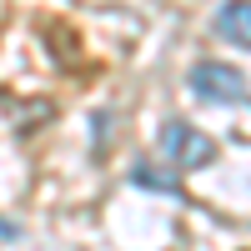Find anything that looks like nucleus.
<instances>
[{"mask_svg": "<svg viewBox=\"0 0 251 251\" xmlns=\"http://www.w3.org/2000/svg\"><path fill=\"white\" fill-rule=\"evenodd\" d=\"M186 86H191V96L206 100V106H246L251 100L246 75L231 66V60H211V55H201L196 66L186 71Z\"/></svg>", "mask_w": 251, "mask_h": 251, "instance_id": "1", "label": "nucleus"}, {"mask_svg": "<svg viewBox=\"0 0 251 251\" xmlns=\"http://www.w3.org/2000/svg\"><path fill=\"white\" fill-rule=\"evenodd\" d=\"M106 146H111V111H100L96 116V156H106Z\"/></svg>", "mask_w": 251, "mask_h": 251, "instance_id": "5", "label": "nucleus"}, {"mask_svg": "<svg viewBox=\"0 0 251 251\" xmlns=\"http://www.w3.org/2000/svg\"><path fill=\"white\" fill-rule=\"evenodd\" d=\"M0 236H20V226L15 221H0Z\"/></svg>", "mask_w": 251, "mask_h": 251, "instance_id": "6", "label": "nucleus"}, {"mask_svg": "<svg viewBox=\"0 0 251 251\" xmlns=\"http://www.w3.org/2000/svg\"><path fill=\"white\" fill-rule=\"evenodd\" d=\"M211 30L221 35V40H231V46H246L251 50V5H221L216 15H211Z\"/></svg>", "mask_w": 251, "mask_h": 251, "instance_id": "3", "label": "nucleus"}, {"mask_svg": "<svg viewBox=\"0 0 251 251\" xmlns=\"http://www.w3.org/2000/svg\"><path fill=\"white\" fill-rule=\"evenodd\" d=\"M156 151H161V166H171L176 176L186 171H201V166L216 161V146L206 131H196L191 121H166L161 136H156Z\"/></svg>", "mask_w": 251, "mask_h": 251, "instance_id": "2", "label": "nucleus"}, {"mask_svg": "<svg viewBox=\"0 0 251 251\" xmlns=\"http://www.w3.org/2000/svg\"><path fill=\"white\" fill-rule=\"evenodd\" d=\"M131 186H141V191H161V196H181V176L171 171V166H161V161H136L131 166Z\"/></svg>", "mask_w": 251, "mask_h": 251, "instance_id": "4", "label": "nucleus"}]
</instances>
